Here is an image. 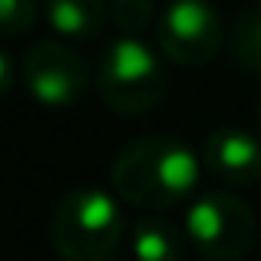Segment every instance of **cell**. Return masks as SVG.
I'll use <instances>...</instances> for the list:
<instances>
[{
	"label": "cell",
	"mask_w": 261,
	"mask_h": 261,
	"mask_svg": "<svg viewBox=\"0 0 261 261\" xmlns=\"http://www.w3.org/2000/svg\"><path fill=\"white\" fill-rule=\"evenodd\" d=\"M202 178V155L169 136H146L116 152L109 182L119 202L146 212L185 205Z\"/></svg>",
	"instance_id": "1"
},
{
	"label": "cell",
	"mask_w": 261,
	"mask_h": 261,
	"mask_svg": "<svg viewBox=\"0 0 261 261\" xmlns=\"http://www.w3.org/2000/svg\"><path fill=\"white\" fill-rule=\"evenodd\" d=\"M155 0H109V20L122 37H142L149 27H155Z\"/></svg>",
	"instance_id": "11"
},
{
	"label": "cell",
	"mask_w": 261,
	"mask_h": 261,
	"mask_svg": "<svg viewBox=\"0 0 261 261\" xmlns=\"http://www.w3.org/2000/svg\"><path fill=\"white\" fill-rule=\"evenodd\" d=\"M185 242L205 261H242L255 245V212L235 192H202L185 205L182 215Z\"/></svg>",
	"instance_id": "4"
},
{
	"label": "cell",
	"mask_w": 261,
	"mask_h": 261,
	"mask_svg": "<svg viewBox=\"0 0 261 261\" xmlns=\"http://www.w3.org/2000/svg\"><path fill=\"white\" fill-rule=\"evenodd\" d=\"M37 20V0H0V37H20Z\"/></svg>",
	"instance_id": "12"
},
{
	"label": "cell",
	"mask_w": 261,
	"mask_h": 261,
	"mask_svg": "<svg viewBox=\"0 0 261 261\" xmlns=\"http://www.w3.org/2000/svg\"><path fill=\"white\" fill-rule=\"evenodd\" d=\"M13 83H17V66H13L10 53H4V50H0V102H4L7 96H10Z\"/></svg>",
	"instance_id": "13"
},
{
	"label": "cell",
	"mask_w": 261,
	"mask_h": 261,
	"mask_svg": "<svg viewBox=\"0 0 261 261\" xmlns=\"http://www.w3.org/2000/svg\"><path fill=\"white\" fill-rule=\"evenodd\" d=\"M166 66L142 37H119L102 50L99 70H96V89L113 113H152L166 96Z\"/></svg>",
	"instance_id": "3"
},
{
	"label": "cell",
	"mask_w": 261,
	"mask_h": 261,
	"mask_svg": "<svg viewBox=\"0 0 261 261\" xmlns=\"http://www.w3.org/2000/svg\"><path fill=\"white\" fill-rule=\"evenodd\" d=\"M30 96L46 109H66L80 102V96L89 86L86 60L63 40H40L30 46L20 66Z\"/></svg>",
	"instance_id": "6"
},
{
	"label": "cell",
	"mask_w": 261,
	"mask_h": 261,
	"mask_svg": "<svg viewBox=\"0 0 261 261\" xmlns=\"http://www.w3.org/2000/svg\"><path fill=\"white\" fill-rule=\"evenodd\" d=\"M46 23L63 40H93L109 20L106 0H43Z\"/></svg>",
	"instance_id": "8"
},
{
	"label": "cell",
	"mask_w": 261,
	"mask_h": 261,
	"mask_svg": "<svg viewBox=\"0 0 261 261\" xmlns=\"http://www.w3.org/2000/svg\"><path fill=\"white\" fill-rule=\"evenodd\" d=\"M258 129H261V99H258Z\"/></svg>",
	"instance_id": "14"
},
{
	"label": "cell",
	"mask_w": 261,
	"mask_h": 261,
	"mask_svg": "<svg viewBox=\"0 0 261 261\" xmlns=\"http://www.w3.org/2000/svg\"><path fill=\"white\" fill-rule=\"evenodd\" d=\"M231 57L242 70L261 76V7L238 13L231 23Z\"/></svg>",
	"instance_id": "10"
},
{
	"label": "cell",
	"mask_w": 261,
	"mask_h": 261,
	"mask_svg": "<svg viewBox=\"0 0 261 261\" xmlns=\"http://www.w3.org/2000/svg\"><path fill=\"white\" fill-rule=\"evenodd\" d=\"M202 166L228 189L261 182V142L245 126H218L205 136Z\"/></svg>",
	"instance_id": "7"
},
{
	"label": "cell",
	"mask_w": 261,
	"mask_h": 261,
	"mask_svg": "<svg viewBox=\"0 0 261 261\" xmlns=\"http://www.w3.org/2000/svg\"><path fill=\"white\" fill-rule=\"evenodd\" d=\"M126 235L119 198L96 185L66 192L50 215V242L63 261H109Z\"/></svg>",
	"instance_id": "2"
},
{
	"label": "cell",
	"mask_w": 261,
	"mask_h": 261,
	"mask_svg": "<svg viewBox=\"0 0 261 261\" xmlns=\"http://www.w3.org/2000/svg\"><path fill=\"white\" fill-rule=\"evenodd\" d=\"M155 46L178 66H205L225 43V23L208 0H169L155 17Z\"/></svg>",
	"instance_id": "5"
},
{
	"label": "cell",
	"mask_w": 261,
	"mask_h": 261,
	"mask_svg": "<svg viewBox=\"0 0 261 261\" xmlns=\"http://www.w3.org/2000/svg\"><path fill=\"white\" fill-rule=\"evenodd\" d=\"M129 251L136 261H182L185 231L159 215H146L129 231Z\"/></svg>",
	"instance_id": "9"
}]
</instances>
